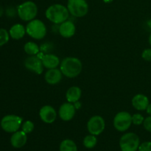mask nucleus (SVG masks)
Returning a JSON list of instances; mask_svg holds the SVG:
<instances>
[{
  "label": "nucleus",
  "instance_id": "f257e3e1",
  "mask_svg": "<svg viewBox=\"0 0 151 151\" xmlns=\"http://www.w3.org/2000/svg\"><path fill=\"white\" fill-rule=\"evenodd\" d=\"M60 69L64 76L69 78H76L82 72V62L77 58L67 57L60 63Z\"/></svg>",
  "mask_w": 151,
  "mask_h": 151
},
{
  "label": "nucleus",
  "instance_id": "f03ea898",
  "mask_svg": "<svg viewBox=\"0 0 151 151\" xmlns=\"http://www.w3.org/2000/svg\"><path fill=\"white\" fill-rule=\"evenodd\" d=\"M69 12L67 7L60 4L50 6L46 10V17L55 24H60L69 19Z\"/></svg>",
  "mask_w": 151,
  "mask_h": 151
},
{
  "label": "nucleus",
  "instance_id": "7ed1b4c3",
  "mask_svg": "<svg viewBox=\"0 0 151 151\" xmlns=\"http://www.w3.org/2000/svg\"><path fill=\"white\" fill-rule=\"evenodd\" d=\"M47 31L45 24L39 19L30 21L26 27V32L34 39H43L47 34Z\"/></svg>",
  "mask_w": 151,
  "mask_h": 151
},
{
  "label": "nucleus",
  "instance_id": "20e7f679",
  "mask_svg": "<svg viewBox=\"0 0 151 151\" xmlns=\"http://www.w3.org/2000/svg\"><path fill=\"white\" fill-rule=\"evenodd\" d=\"M18 16L22 20L25 22H30L35 19L38 13L37 5L32 1H27L22 3L18 7Z\"/></svg>",
  "mask_w": 151,
  "mask_h": 151
},
{
  "label": "nucleus",
  "instance_id": "39448f33",
  "mask_svg": "<svg viewBox=\"0 0 151 151\" xmlns=\"http://www.w3.org/2000/svg\"><path fill=\"white\" fill-rule=\"evenodd\" d=\"M139 145V138L132 132L122 135L119 140V147L122 151H137Z\"/></svg>",
  "mask_w": 151,
  "mask_h": 151
},
{
  "label": "nucleus",
  "instance_id": "423d86ee",
  "mask_svg": "<svg viewBox=\"0 0 151 151\" xmlns=\"http://www.w3.org/2000/svg\"><path fill=\"white\" fill-rule=\"evenodd\" d=\"M67 8L72 16L81 18L88 13V5L86 0H68Z\"/></svg>",
  "mask_w": 151,
  "mask_h": 151
},
{
  "label": "nucleus",
  "instance_id": "0eeeda50",
  "mask_svg": "<svg viewBox=\"0 0 151 151\" xmlns=\"http://www.w3.org/2000/svg\"><path fill=\"white\" fill-rule=\"evenodd\" d=\"M22 117L16 115H7L1 121V127L7 133H15L19 131L22 125Z\"/></svg>",
  "mask_w": 151,
  "mask_h": 151
},
{
  "label": "nucleus",
  "instance_id": "6e6552de",
  "mask_svg": "<svg viewBox=\"0 0 151 151\" xmlns=\"http://www.w3.org/2000/svg\"><path fill=\"white\" fill-rule=\"evenodd\" d=\"M132 124V115L127 111H120L116 114L114 119L115 129L120 132L127 131Z\"/></svg>",
  "mask_w": 151,
  "mask_h": 151
},
{
  "label": "nucleus",
  "instance_id": "1a4fd4ad",
  "mask_svg": "<svg viewBox=\"0 0 151 151\" xmlns=\"http://www.w3.org/2000/svg\"><path fill=\"white\" fill-rule=\"evenodd\" d=\"M106 128V122L102 116L96 115L91 116L87 122V129L90 134L97 136L103 132Z\"/></svg>",
  "mask_w": 151,
  "mask_h": 151
},
{
  "label": "nucleus",
  "instance_id": "9d476101",
  "mask_svg": "<svg viewBox=\"0 0 151 151\" xmlns=\"http://www.w3.org/2000/svg\"><path fill=\"white\" fill-rule=\"evenodd\" d=\"M24 66L27 69L37 75H41L44 72L42 60L37 55H29L27 58L24 60Z\"/></svg>",
  "mask_w": 151,
  "mask_h": 151
},
{
  "label": "nucleus",
  "instance_id": "9b49d317",
  "mask_svg": "<svg viewBox=\"0 0 151 151\" xmlns=\"http://www.w3.org/2000/svg\"><path fill=\"white\" fill-rule=\"evenodd\" d=\"M39 116L41 120L47 124H51L55 121L57 117V112L55 109L51 106H44L40 109Z\"/></svg>",
  "mask_w": 151,
  "mask_h": 151
},
{
  "label": "nucleus",
  "instance_id": "f8f14e48",
  "mask_svg": "<svg viewBox=\"0 0 151 151\" xmlns=\"http://www.w3.org/2000/svg\"><path fill=\"white\" fill-rule=\"evenodd\" d=\"M76 108L75 105L71 103H63L59 109L58 114L60 119L63 121H69L73 119L76 113Z\"/></svg>",
  "mask_w": 151,
  "mask_h": 151
},
{
  "label": "nucleus",
  "instance_id": "ddd939ff",
  "mask_svg": "<svg viewBox=\"0 0 151 151\" xmlns=\"http://www.w3.org/2000/svg\"><path fill=\"white\" fill-rule=\"evenodd\" d=\"M75 31H76V27L75 24L71 21H65L58 27L59 34L63 38H71L75 35Z\"/></svg>",
  "mask_w": 151,
  "mask_h": 151
},
{
  "label": "nucleus",
  "instance_id": "4468645a",
  "mask_svg": "<svg viewBox=\"0 0 151 151\" xmlns=\"http://www.w3.org/2000/svg\"><path fill=\"white\" fill-rule=\"evenodd\" d=\"M63 76V73L60 69L55 68V69H48L44 75V79L47 83L50 85H55L60 82Z\"/></svg>",
  "mask_w": 151,
  "mask_h": 151
},
{
  "label": "nucleus",
  "instance_id": "2eb2a0df",
  "mask_svg": "<svg viewBox=\"0 0 151 151\" xmlns=\"http://www.w3.org/2000/svg\"><path fill=\"white\" fill-rule=\"evenodd\" d=\"M27 140V137L26 133L24 132L23 131H18L13 133L12 135L10 138V143L13 147L16 148H21L25 145Z\"/></svg>",
  "mask_w": 151,
  "mask_h": 151
},
{
  "label": "nucleus",
  "instance_id": "dca6fc26",
  "mask_svg": "<svg viewBox=\"0 0 151 151\" xmlns=\"http://www.w3.org/2000/svg\"><path fill=\"white\" fill-rule=\"evenodd\" d=\"M132 106L138 111H145L149 105V99L142 94H136L132 99Z\"/></svg>",
  "mask_w": 151,
  "mask_h": 151
},
{
  "label": "nucleus",
  "instance_id": "f3484780",
  "mask_svg": "<svg viewBox=\"0 0 151 151\" xmlns=\"http://www.w3.org/2000/svg\"><path fill=\"white\" fill-rule=\"evenodd\" d=\"M41 60H42V63L44 67L48 69L57 68L60 63L58 57L56 56L55 55L51 54V53L44 55Z\"/></svg>",
  "mask_w": 151,
  "mask_h": 151
},
{
  "label": "nucleus",
  "instance_id": "a211bd4d",
  "mask_svg": "<svg viewBox=\"0 0 151 151\" xmlns=\"http://www.w3.org/2000/svg\"><path fill=\"white\" fill-rule=\"evenodd\" d=\"M82 94L81 88L78 86H72L67 90L66 93V98L69 103H75L79 101Z\"/></svg>",
  "mask_w": 151,
  "mask_h": 151
},
{
  "label": "nucleus",
  "instance_id": "6ab92c4d",
  "mask_svg": "<svg viewBox=\"0 0 151 151\" xmlns=\"http://www.w3.org/2000/svg\"><path fill=\"white\" fill-rule=\"evenodd\" d=\"M9 33L13 39H21L24 36L25 33H26V28L21 24H16L10 28Z\"/></svg>",
  "mask_w": 151,
  "mask_h": 151
},
{
  "label": "nucleus",
  "instance_id": "aec40b11",
  "mask_svg": "<svg viewBox=\"0 0 151 151\" xmlns=\"http://www.w3.org/2000/svg\"><path fill=\"white\" fill-rule=\"evenodd\" d=\"M24 52L29 55H36L40 52V47L32 41H29L26 43L24 47Z\"/></svg>",
  "mask_w": 151,
  "mask_h": 151
},
{
  "label": "nucleus",
  "instance_id": "412c9836",
  "mask_svg": "<svg viewBox=\"0 0 151 151\" xmlns=\"http://www.w3.org/2000/svg\"><path fill=\"white\" fill-rule=\"evenodd\" d=\"M60 151H78V147L72 140L64 139L60 145Z\"/></svg>",
  "mask_w": 151,
  "mask_h": 151
},
{
  "label": "nucleus",
  "instance_id": "4be33fe9",
  "mask_svg": "<svg viewBox=\"0 0 151 151\" xmlns=\"http://www.w3.org/2000/svg\"><path fill=\"white\" fill-rule=\"evenodd\" d=\"M97 138H96L95 136L92 135V134L87 135L86 137L83 139V145L88 149H91L93 148L94 147H95L96 145H97Z\"/></svg>",
  "mask_w": 151,
  "mask_h": 151
},
{
  "label": "nucleus",
  "instance_id": "5701e85b",
  "mask_svg": "<svg viewBox=\"0 0 151 151\" xmlns=\"http://www.w3.org/2000/svg\"><path fill=\"white\" fill-rule=\"evenodd\" d=\"M35 128V125H34L33 122L32 121H25L23 124L22 125V131L24 133H26L27 134H30L32 131L34 130Z\"/></svg>",
  "mask_w": 151,
  "mask_h": 151
},
{
  "label": "nucleus",
  "instance_id": "b1692460",
  "mask_svg": "<svg viewBox=\"0 0 151 151\" xmlns=\"http://www.w3.org/2000/svg\"><path fill=\"white\" fill-rule=\"evenodd\" d=\"M9 34L4 29H0V46H3L9 41Z\"/></svg>",
  "mask_w": 151,
  "mask_h": 151
},
{
  "label": "nucleus",
  "instance_id": "393cba45",
  "mask_svg": "<svg viewBox=\"0 0 151 151\" xmlns=\"http://www.w3.org/2000/svg\"><path fill=\"white\" fill-rule=\"evenodd\" d=\"M144 120V116L140 114H135L132 115V123L134 125H139L141 124H143Z\"/></svg>",
  "mask_w": 151,
  "mask_h": 151
},
{
  "label": "nucleus",
  "instance_id": "a878e982",
  "mask_svg": "<svg viewBox=\"0 0 151 151\" xmlns=\"http://www.w3.org/2000/svg\"><path fill=\"white\" fill-rule=\"evenodd\" d=\"M53 49L52 44H50L49 42L44 43L43 44H41V46L40 47V51L42 52L43 53H47L49 54L48 52H50V51H52V50Z\"/></svg>",
  "mask_w": 151,
  "mask_h": 151
},
{
  "label": "nucleus",
  "instance_id": "bb28decb",
  "mask_svg": "<svg viewBox=\"0 0 151 151\" xmlns=\"http://www.w3.org/2000/svg\"><path fill=\"white\" fill-rule=\"evenodd\" d=\"M139 151H151V142H145L142 143L138 148Z\"/></svg>",
  "mask_w": 151,
  "mask_h": 151
},
{
  "label": "nucleus",
  "instance_id": "cd10ccee",
  "mask_svg": "<svg viewBox=\"0 0 151 151\" xmlns=\"http://www.w3.org/2000/svg\"><path fill=\"white\" fill-rule=\"evenodd\" d=\"M142 58L146 61H151V49H146L142 53Z\"/></svg>",
  "mask_w": 151,
  "mask_h": 151
},
{
  "label": "nucleus",
  "instance_id": "c85d7f7f",
  "mask_svg": "<svg viewBox=\"0 0 151 151\" xmlns=\"http://www.w3.org/2000/svg\"><path fill=\"white\" fill-rule=\"evenodd\" d=\"M143 125H144V128L146 131L151 133V116H150V115L147 117L145 118Z\"/></svg>",
  "mask_w": 151,
  "mask_h": 151
},
{
  "label": "nucleus",
  "instance_id": "c756f323",
  "mask_svg": "<svg viewBox=\"0 0 151 151\" xmlns=\"http://www.w3.org/2000/svg\"><path fill=\"white\" fill-rule=\"evenodd\" d=\"M146 111H147V114L151 116V103H149V105L147 106V109H146Z\"/></svg>",
  "mask_w": 151,
  "mask_h": 151
},
{
  "label": "nucleus",
  "instance_id": "7c9ffc66",
  "mask_svg": "<svg viewBox=\"0 0 151 151\" xmlns=\"http://www.w3.org/2000/svg\"><path fill=\"white\" fill-rule=\"evenodd\" d=\"M149 44H150V45L151 46V33L150 34V36H149Z\"/></svg>",
  "mask_w": 151,
  "mask_h": 151
},
{
  "label": "nucleus",
  "instance_id": "2f4dec72",
  "mask_svg": "<svg viewBox=\"0 0 151 151\" xmlns=\"http://www.w3.org/2000/svg\"><path fill=\"white\" fill-rule=\"evenodd\" d=\"M112 0H104L105 2H110V1H111Z\"/></svg>",
  "mask_w": 151,
  "mask_h": 151
},
{
  "label": "nucleus",
  "instance_id": "473e14b6",
  "mask_svg": "<svg viewBox=\"0 0 151 151\" xmlns=\"http://www.w3.org/2000/svg\"><path fill=\"white\" fill-rule=\"evenodd\" d=\"M148 24H149V26H150V27H151V19L148 22Z\"/></svg>",
  "mask_w": 151,
  "mask_h": 151
}]
</instances>
